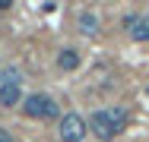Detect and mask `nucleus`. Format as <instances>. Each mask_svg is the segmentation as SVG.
I'll return each instance as SVG.
<instances>
[{"mask_svg":"<svg viewBox=\"0 0 149 142\" xmlns=\"http://www.w3.org/2000/svg\"><path fill=\"white\" fill-rule=\"evenodd\" d=\"M124 126H127V114L120 111V108H108V111H95L89 117V130L98 136V139L111 142L118 133H124Z\"/></svg>","mask_w":149,"mask_h":142,"instance_id":"obj_1","label":"nucleus"},{"mask_svg":"<svg viewBox=\"0 0 149 142\" xmlns=\"http://www.w3.org/2000/svg\"><path fill=\"white\" fill-rule=\"evenodd\" d=\"M22 111H26V117H32V120H54L60 114L57 101L51 98V95H29L26 101H22Z\"/></svg>","mask_w":149,"mask_h":142,"instance_id":"obj_2","label":"nucleus"},{"mask_svg":"<svg viewBox=\"0 0 149 142\" xmlns=\"http://www.w3.org/2000/svg\"><path fill=\"white\" fill-rule=\"evenodd\" d=\"M19 82H22V79H19L16 70H6V73L0 76V108H13V104H19V101H26Z\"/></svg>","mask_w":149,"mask_h":142,"instance_id":"obj_3","label":"nucleus"},{"mask_svg":"<svg viewBox=\"0 0 149 142\" xmlns=\"http://www.w3.org/2000/svg\"><path fill=\"white\" fill-rule=\"evenodd\" d=\"M89 133V123L79 114H63L60 117V139L63 142H83Z\"/></svg>","mask_w":149,"mask_h":142,"instance_id":"obj_4","label":"nucleus"},{"mask_svg":"<svg viewBox=\"0 0 149 142\" xmlns=\"http://www.w3.org/2000/svg\"><path fill=\"white\" fill-rule=\"evenodd\" d=\"M124 26L130 28V35L136 41H149V13H143V16H127Z\"/></svg>","mask_w":149,"mask_h":142,"instance_id":"obj_5","label":"nucleus"},{"mask_svg":"<svg viewBox=\"0 0 149 142\" xmlns=\"http://www.w3.org/2000/svg\"><path fill=\"white\" fill-rule=\"evenodd\" d=\"M57 66L63 70V73L76 70V66H79V51H73V48H63V51L57 54Z\"/></svg>","mask_w":149,"mask_h":142,"instance_id":"obj_6","label":"nucleus"},{"mask_svg":"<svg viewBox=\"0 0 149 142\" xmlns=\"http://www.w3.org/2000/svg\"><path fill=\"white\" fill-rule=\"evenodd\" d=\"M79 32L83 35H95L98 32V16L95 13H79Z\"/></svg>","mask_w":149,"mask_h":142,"instance_id":"obj_7","label":"nucleus"},{"mask_svg":"<svg viewBox=\"0 0 149 142\" xmlns=\"http://www.w3.org/2000/svg\"><path fill=\"white\" fill-rule=\"evenodd\" d=\"M0 142H13V133H10L6 126H0Z\"/></svg>","mask_w":149,"mask_h":142,"instance_id":"obj_8","label":"nucleus"},{"mask_svg":"<svg viewBox=\"0 0 149 142\" xmlns=\"http://www.w3.org/2000/svg\"><path fill=\"white\" fill-rule=\"evenodd\" d=\"M10 6H13L10 0H0V10H10Z\"/></svg>","mask_w":149,"mask_h":142,"instance_id":"obj_9","label":"nucleus"}]
</instances>
